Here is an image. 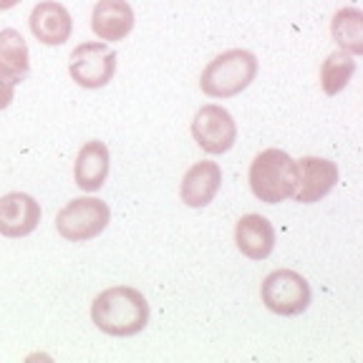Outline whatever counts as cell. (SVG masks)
I'll return each mask as SVG.
<instances>
[{
    "instance_id": "cell-4",
    "label": "cell",
    "mask_w": 363,
    "mask_h": 363,
    "mask_svg": "<svg viewBox=\"0 0 363 363\" xmlns=\"http://www.w3.org/2000/svg\"><path fill=\"white\" fill-rule=\"evenodd\" d=\"M111 210L96 197H79L56 215V230L68 242H89L108 227Z\"/></svg>"
},
{
    "instance_id": "cell-14",
    "label": "cell",
    "mask_w": 363,
    "mask_h": 363,
    "mask_svg": "<svg viewBox=\"0 0 363 363\" xmlns=\"http://www.w3.org/2000/svg\"><path fill=\"white\" fill-rule=\"evenodd\" d=\"M108 167H111V157H108V147L104 142H86L81 147L79 157H76V169L74 179L84 192H96L108 177Z\"/></svg>"
},
{
    "instance_id": "cell-8",
    "label": "cell",
    "mask_w": 363,
    "mask_h": 363,
    "mask_svg": "<svg viewBox=\"0 0 363 363\" xmlns=\"http://www.w3.org/2000/svg\"><path fill=\"white\" fill-rule=\"evenodd\" d=\"M338 184V167L330 159L320 157H303L298 162V184H295V202L313 204L320 202L325 194L333 192Z\"/></svg>"
},
{
    "instance_id": "cell-12",
    "label": "cell",
    "mask_w": 363,
    "mask_h": 363,
    "mask_svg": "<svg viewBox=\"0 0 363 363\" xmlns=\"http://www.w3.org/2000/svg\"><path fill=\"white\" fill-rule=\"evenodd\" d=\"M91 28L99 40H124L134 30V11L126 0H99L91 13Z\"/></svg>"
},
{
    "instance_id": "cell-11",
    "label": "cell",
    "mask_w": 363,
    "mask_h": 363,
    "mask_svg": "<svg viewBox=\"0 0 363 363\" xmlns=\"http://www.w3.org/2000/svg\"><path fill=\"white\" fill-rule=\"evenodd\" d=\"M222 184V169L217 162H197L182 177L179 197L187 207H207L217 197Z\"/></svg>"
},
{
    "instance_id": "cell-1",
    "label": "cell",
    "mask_w": 363,
    "mask_h": 363,
    "mask_svg": "<svg viewBox=\"0 0 363 363\" xmlns=\"http://www.w3.org/2000/svg\"><path fill=\"white\" fill-rule=\"evenodd\" d=\"M91 320L101 333L129 338L142 333L149 323V303L142 293L129 285L104 290L94 298L91 306Z\"/></svg>"
},
{
    "instance_id": "cell-13",
    "label": "cell",
    "mask_w": 363,
    "mask_h": 363,
    "mask_svg": "<svg viewBox=\"0 0 363 363\" xmlns=\"http://www.w3.org/2000/svg\"><path fill=\"white\" fill-rule=\"evenodd\" d=\"M238 250L250 260H265L275 250V227L262 215H245L235 227Z\"/></svg>"
},
{
    "instance_id": "cell-2",
    "label": "cell",
    "mask_w": 363,
    "mask_h": 363,
    "mask_svg": "<svg viewBox=\"0 0 363 363\" xmlns=\"http://www.w3.org/2000/svg\"><path fill=\"white\" fill-rule=\"evenodd\" d=\"M298 184V162L283 149H265L250 164V189L260 202L278 204L293 197Z\"/></svg>"
},
{
    "instance_id": "cell-3",
    "label": "cell",
    "mask_w": 363,
    "mask_h": 363,
    "mask_svg": "<svg viewBox=\"0 0 363 363\" xmlns=\"http://www.w3.org/2000/svg\"><path fill=\"white\" fill-rule=\"evenodd\" d=\"M257 76L255 53L245 48H233L207 63L199 76V89L210 99H233L242 94Z\"/></svg>"
},
{
    "instance_id": "cell-6",
    "label": "cell",
    "mask_w": 363,
    "mask_h": 363,
    "mask_svg": "<svg viewBox=\"0 0 363 363\" xmlns=\"http://www.w3.org/2000/svg\"><path fill=\"white\" fill-rule=\"evenodd\" d=\"M68 74L81 89H104L116 74V51L101 40H89L74 48Z\"/></svg>"
},
{
    "instance_id": "cell-10",
    "label": "cell",
    "mask_w": 363,
    "mask_h": 363,
    "mask_svg": "<svg viewBox=\"0 0 363 363\" xmlns=\"http://www.w3.org/2000/svg\"><path fill=\"white\" fill-rule=\"evenodd\" d=\"M30 33L45 45H63L74 33V18L56 0H40L28 18Z\"/></svg>"
},
{
    "instance_id": "cell-9",
    "label": "cell",
    "mask_w": 363,
    "mask_h": 363,
    "mask_svg": "<svg viewBox=\"0 0 363 363\" xmlns=\"http://www.w3.org/2000/svg\"><path fill=\"white\" fill-rule=\"evenodd\" d=\"M40 225V204L26 192H11L0 197V235L26 238Z\"/></svg>"
},
{
    "instance_id": "cell-7",
    "label": "cell",
    "mask_w": 363,
    "mask_h": 363,
    "mask_svg": "<svg viewBox=\"0 0 363 363\" xmlns=\"http://www.w3.org/2000/svg\"><path fill=\"white\" fill-rule=\"evenodd\" d=\"M192 136L194 142L207 154H225L238 142V124L233 113L217 104L202 106L192 119Z\"/></svg>"
},
{
    "instance_id": "cell-19",
    "label": "cell",
    "mask_w": 363,
    "mask_h": 363,
    "mask_svg": "<svg viewBox=\"0 0 363 363\" xmlns=\"http://www.w3.org/2000/svg\"><path fill=\"white\" fill-rule=\"evenodd\" d=\"M21 0H0V11H11V8H16Z\"/></svg>"
},
{
    "instance_id": "cell-16",
    "label": "cell",
    "mask_w": 363,
    "mask_h": 363,
    "mask_svg": "<svg viewBox=\"0 0 363 363\" xmlns=\"http://www.w3.org/2000/svg\"><path fill=\"white\" fill-rule=\"evenodd\" d=\"M0 66L11 71L18 81H23L30 74V53L28 43L16 28L0 30Z\"/></svg>"
},
{
    "instance_id": "cell-15",
    "label": "cell",
    "mask_w": 363,
    "mask_h": 363,
    "mask_svg": "<svg viewBox=\"0 0 363 363\" xmlns=\"http://www.w3.org/2000/svg\"><path fill=\"white\" fill-rule=\"evenodd\" d=\"M330 35L340 51L361 56L363 53V13L358 8H340L330 21Z\"/></svg>"
},
{
    "instance_id": "cell-18",
    "label": "cell",
    "mask_w": 363,
    "mask_h": 363,
    "mask_svg": "<svg viewBox=\"0 0 363 363\" xmlns=\"http://www.w3.org/2000/svg\"><path fill=\"white\" fill-rule=\"evenodd\" d=\"M18 84H21V81H18L11 71H6V68L0 66V111L11 106L13 96H16V86Z\"/></svg>"
},
{
    "instance_id": "cell-5",
    "label": "cell",
    "mask_w": 363,
    "mask_h": 363,
    "mask_svg": "<svg viewBox=\"0 0 363 363\" xmlns=\"http://www.w3.org/2000/svg\"><path fill=\"white\" fill-rule=\"evenodd\" d=\"M260 298L275 315H301L311 306V285L295 270H272L262 280Z\"/></svg>"
},
{
    "instance_id": "cell-17",
    "label": "cell",
    "mask_w": 363,
    "mask_h": 363,
    "mask_svg": "<svg viewBox=\"0 0 363 363\" xmlns=\"http://www.w3.org/2000/svg\"><path fill=\"white\" fill-rule=\"evenodd\" d=\"M353 58L356 56H351L346 51H333L325 58L323 66H320V89H323V94L335 96V94L346 89L348 81L356 74V61Z\"/></svg>"
}]
</instances>
